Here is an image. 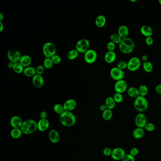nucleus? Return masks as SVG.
<instances>
[{"instance_id": "f257e3e1", "label": "nucleus", "mask_w": 161, "mask_h": 161, "mask_svg": "<svg viewBox=\"0 0 161 161\" xmlns=\"http://www.w3.org/2000/svg\"><path fill=\"white\" fill-rule=\"evenodd\" d=\"M59 121L63 126L66 127H71L74 125L76 119L75 115L71 112L65 111L60 115Z\"/></svg>"}, {"instance_id": "f03ea898", "label": "nucleus", "mask_w": 161, "mask_h": 161, "mask_svg": "<svg viewBox=\"0 0 161 161\" xmlns=\"http://www.w3.org/2000/svg\"><path fill=\"white\" fill-rule=\"evenodd\" d=\"M37 129V122L33 119H28L23 121L20 130L23 134L30 135L35 132Z\"/></svg>"}, {"instance_id": "7ed1b4c3", "label": "nucleus", "mask_w": 161, "mask_h": 161, "mask_svg": "<svg viewBox=\"0 0 161 161\" xmlns=\"http://www.w3.org/2000/svg\"><path fill=\"white\" fill-rule=\"evenodd\" d=\"M134 107L137 111L142 112L146 111L148 108L149 102L146 97L139 96L135 99Z\"/></svg>"}, {"instance_id": "20e7f679", "label": "nucleus", "mask_w": 161, "mask_h": 161, "mask_svg": "<svg viewBox=\"0 0 161 161\" xmlns=\"http://www.w3.org/2000/svg\"><path fill=\"white\" fill-rule=\"evenodd\" d=\"M42 51L45 58H52L53 56L56 54L57 49L56 45L50 42H46L44 44Z\"/></svg>"}, {"instance_id": "39448f33", "label": "nucleus", "mask_w": 161, "mask_h": 161, "mask_svg": "<svg viewBox=\"0 0 161 161\" xmlns=\"http://www.w3.org/2000/svg\"><path fill=\"white\" fill-rule=\"evenodd\" d=\"M90 42L86 38L79 40L77 42L75 45V49L81 53H85L87 51L90 49Z\"/></svg>"}, {"instance_id": "423d86ee", "label": "nucleus", "mask_w": 161, "mask_h": 161, "mask_svg": "<svg viewBox=\"0 0 161 161\" xmlns=\"http://www.w3.org/2000/svg\"><path fill=\"white\" fill-rule=\"evenodd\" d=\"M127 62V69L130 71H137L141 66V60L137 57H132Z\"/></svg>"}, {"instance_id": "0eeeda50", "label": "nucleus", "mask_w": 161, "mask_h": 161, "mask_svg": "<svg viewBox=\"0 0 161 161\" xmlns=\"http://www.w3.org/2000/svg\"><path fill=\"white\" fill-rule=\"evenodd\" d=\"M110 74L111 78L116 81L124 79L125 77L124 70L120 69L117 67L112 68L110 71Z\"/></svg>"}, {"instance_id": "6e6552de", "label": "nucleus", "mask_w": 161, "mask_h": 161, "mask_svg": "<svg viewBox=\"0 0 161 161\" xmlns=\"http://www.w3.org/2000/svg\"><path fill=\"white\" fill-rule=\"evenodd\" d=\"M7 57L9 62L15 63L19 62L22 55L17 49H10L7 52Z\"/></svg>"}, {"instance_id": "1a4fd4ad", "label": "nucleus", "mask_w": 161, "mask_h": 161, "mask_svg": "<svg viewBox=\"0 0 161 161\" xmlns=\"http://www.w3.org/2000/svg\"><path fill=\"white\" fill-rule=\"evenodd\" d=\"M84 60L88 64H93L97 60V53L94 49H90L84 53Z\"/></svg>"}, {"instance_id": "9d476101", "label": "nucleus", "mask_w": 161, "mask_h": 161, "mask_svg": "<svg viewBox=\"0 0 161 161\" xmlns=\"http://www.w3.org/2000/svg\"><path fill=\"white\" fill-rule=\"evenodd\" d=\"M125 155L126 153L124 149L120 147H116L112 149L111 156L113 160L120 161L122 160Z\"/></svg>"}, {"instance_id": "9b49d317", "label": "nucleus", "mask_w": 161, "mask_h": 161, "mask_svg": "<svg viewBox=\"0 0 161 161\" xmlns=\"http://www.w3.org/2000/svg\"><path fill=\"white\" fill-rule=\"evenodd\" d=\"M114 87L116 93H124L127 90V82L126 80H125L124 79L117 81L115 84Z\"/></svg>"}, {"instance_id": "f8f14e48", "label": "nucleus", "mask_w": 161, "mask_h": 161, "mask_svg": "<svg viewBox=\"0 0 161 161\" xmlns=\"http://www.w3.org/2000/svg\"><path fill=\"white\" fill-rule=\"evenodd\" d=\"M135 122L137 127L144 128L147 124L146 117L144 114L140 112L135 117Z\"/></svg>"}, {"instance_id": "ddd939ff", "label": "nucleus", "mask_w": 161, "mask_h": 161, "mask_svg": "<svg viewBox=\"0 0 161 161\" xmlns=\"http://www.w3.org/2000/svg\"><path fill=\"white\" fill-rule=\"evenodd\" d=\"M32 82L35 88L39 89L42 88L44 86V79L42 76L36 74L32 78Z\"/></svg>"}, {"instance_id": "4468645a", "label": "nucleus", "mask_w": 161, "mask_h": 161, "mask_svg": "<svg viewBox=\"0 0 161 161\" xmlns=\"http://www.w3.org/2000/svg\"><path fill=\"white\" fill-rule=\"evenodd\" d=\"M77 102L73 99H69L64 102L63 106L65 111L72 112L77 107Z\"/></svg>"}, {"instance_id": "2eb2a0df", "label": "nucleus", "mask_w": 161, "mask_h": 161, "mask_svg": "<svg viewBox=\"0 0 161 161\" xmlns=\"http://www.w3.org/2000/svg\"><path fill=\"white\" fill-rule=\"evenodd\" d=\"M23 121L19 116L17 115L12 116L10 120V126L13 128H20Z\"/></svg>"}, {"instance_id": "dca6fc26", "label": "nucleus", "mask_w": 161, "mask_h": 161, "mask_svg": "<svg viewBox=\"0 0 161 161\" xmlns=\"http://www.w3.org/2000/svg\"><path fill=\"white\" fill-rule=\"evenodd\" d=\"M48 137L51 142L53 144L57 143L60 139L59 133L56 130L53 129L49 131Z\"/></svg>"}, {"instance_id": "f3484780", "label": "nucleus", "mask_w": 161, "mask_h": 161, "mask_svg": "<svg viewBox=\"0 0 161 161\" xmlns=\"http://www.w3.org/2000/svg\"><path fill=\"white\" fill-rule=\"evenodd\" d=\"M50 123L46 119H41L37 122V129L39 131L44 132L48 130Z\"/></svg>"}, {"instance_id": "a211bd4d", "label": "nucleus", "mask_w": 161, "mask_h": 161, "mask_svg": "<svg viewBox=\"0 0 161 161\" xmlns=\"http://www.w3.org/2000/svg\"><path fill=\"white\" fill-rule=\"evenodd\" d=\"M116 59V54L115 51H107L104 57L105 62L107 63H112Z\"/></svg>"}, {"instance_id": "6ab92c4d", "label": "nucleus", "mask_w": 161, "mask_h": 161, "mask_svg": "<svg viewBox=\"0 0 161 161\" xmlns=\"http://www.w3.org/2000/svg\"><path fill=\"white\" fill-rule=\"evenodd\" d=\"M117 34L122 39L127 37L129 34V29L126 25H121L119 27Z\"/></svg>"}, {"instance_id": "aec40b11", "label": "nucleus", "mask_w": 161, "mask_h": 161, "mask_svg": "<svg viewBox=\"0 0 161 161\" xmlns=\"http://www.w3.org/2000/svg\"><path fill=\"white\" fill-rule=\"evenodd\" d=\"M32 62V58L30 56L28 55H23L22 56V57L20 58V60L19 62L24 68H26L30 66Z\"/></svg>"}, {"instance_id": "412c9836", "label": "nucleus", "mask_w": 161, "mask_h": 161, "mask_svg": "<svg viewBox=\"0 0 161 161\" xmlns=\"http://www.w3.org/2000/svg\"><path fill=\"white\" fill-rule=\"evenodd\" d=\"M140 32L144 36L146 37H151L153 34V30L150 26L143 25L140 28Z\"/></svg>"}, {"instance_id": "4be33fe9", "label": "nucleus", "mask_w": 161, "mask_h": 161, "mask_svg": "<svg viewBox=\"0 0 161 161\" xmlns=\"http://www.w3.org/2000/svg\"><path fill=\"white\" fill-rule=\"evenodd\" d=\"M106 22V19L104 15H99L95 20V25L98 28H103L105 25Z\"/></svg>"}, {"instance_id": "5701e85b", "label": "nucleus", "mask_w": 161, "mask_h": 161, "mask_svg": "<svg viewBox=\"0 0 161 161\" xmlns=\"http://www.w3.org/2000/svg\"><path fill=\"white\" fill-rule=\"evenodd\" d=\"M23 73L26 77H30H30L33 78L34 76L37 74L35 68L31 66L29 67L24 68V71Z\"/></svg>"}, {"instance_id": "b1692460", "label": "nucleus", "mask_w": 161, "mask_h": 161, "mask_svg": "<svg viewBox=\"0 0 161 161\" xmlns=\"http://www.w3.org/2000/svg\"><path fill=\"white\" fill-rule=\"evenodd\" d=\"M132 135L135 139H141L145 135V130H144L143 128L137 127L134 130Z\"/></svg>"}, {"instance_id": "393cba45", "label": "nucleus", "mask_w": 161, "mask_h": 161, "mask_svg": "<svg viewBox=\"0 0 161 161\" xmlns=\"http://www.w3.org/2000/svg\"><path fill=\"white\" fill-rule=\"evenodd\" d=\"M119 45V48L120 52L124 54H129L130 53H132L133 51L131 48H130L128 45L125 44L122 42H121Z\"/></svg>"}, {"instance_id": "a878e982", "label": "nucleus", "mask_w": 161, "mask_h": 161, "mask_svg": "<svg viewBox=\"0 0 161 161\" xmlns=\"http://www.w3.org/2000/svg\"><path fill=\"white\" fill-rule=\"evenodd\" d=\"M105 104L107 109L112 110V109H113L115 106L116 103L115 102L113 97L108 96L106 98Z\"/></svg>"}, {"instance_id": "bb28decb", "label": "nucleus", "mask_w": 161, "mask_h": 161, "mask_svg": "<svg viewBox=\"0 0 161 161\" xmlns=\"http://www.w3.org/2000/svg\"><path fill=\"white\" fill-rule=\"evenodd\" d=\"M127 93L129 96L135 99L139 96L138 88L136 87H130V88L128 89Z\"/></svg>"}, {"instance_id": "cd10ccee", "label": "nucleus", "mask_w": 161, "mask_h": 161, "mask_svg": "<svg viewBox=\"0 0 161 161\" xmlns=\"http://www.w3.org/2000/svg\"><path fill=\"white\" fill-rule=\"evenodd\" d=\"M22 132L20 128H12L10 132L11 137L14 139H19L22 135Z\"/></svg>"}, {"instance_id": "c85d7f7f", "label": "nucleus", "mask_w": 161, "mask_h": 161, "mask_svg": "<svg viewBox=\"0 0 161 161\" xmlns=\"http://www.w3.org/2000/svg\"><path fill=\"white\" fill-rule=\"evenodd\" d=\"M121 42L124 43L125 44L128 45L130 48H131L132 50H134L135 47V42L134 41L133 39H131V38L127 37L125 38L122 39Z\"/></svg>"}, {"instance_id": "c756f323", "label": "nucleus", "mask_w": 161, "mask_h": 161, "mask_svg": "<svg viewBox=\"0 0 161 161\" xmlns=\"http://www.w3.org/2000/svg\"><path fill=\"white\" fill-rule=\"evenodd\" d=\"M79 53L76 49H72L69 51L67 53V57L68 59L69 60H73L76 59L78 57Z\"/></svg>"}, {"instance_id": "7c9ffc66", "label": "nucleus", "mask_w": 161, "mask_h": 161, "mask_svg": "<svg viewBox=\"0 0 161 161\" xmlns=\"http://www.w3.org/2000/svg\"><path fill=\"white\" fill-rule=\"evenodd\" d=\"M24 67L20 64L19 62L14 63V65L13 67V71L17 74H21L23 72Z\"/></svg>"}, {"instance_id": "2f4dec72", "label": "nucleus", "mask_w": 161, "mask_h": 161, "mask_svg": "<svg viewBox=\"0 0 161 161\" xmlns=\"http://www.w3.org/2000/svg\"><path fill=\"white\" fill-rule=\"evenodd\" d=\"M110 41L112 42L115 44H119L122 40V38L117 33H113L111 35L110 37Z\"/></svg>"}, {"instance_id": "473e14b6", "label": "nucleus", "mask_w": 161, "mask_h": 161, "mask_svg": "<svg viewBox=\"0 0 161 161\" xmlns=\"http://www.w3.org/2000/svg\"><path fill=\"white\" fill-rule=\"evenodd\" d=\"M113 115L112 110L106 109L102 113V117L103 120L108 121L111 120Z\"/></svg>"}, {"instance_id": "72a5a7b5", "label": "nucleus", "mask_w": 161, "mask_h": 161, "mask_svg": "<svg viewBox=\"0 0 161 161\" xmlns=\"http://www.w3.org/2000/svg\"><path fill=\"white\" fill-rule=\"evenodd\" d=\"M143 68L144 70L147 73H150L153 69V65L151 62L149 61L144 62L143 64Z\"/></svg>"}, {"instance_id": "f704fd0d", "label": "nucleus", "mask_w": 161, "mask_h": 161, "mask_svg": "<svg viewBox=\"0 0 161 161\" xmlns=\"http://www.w3.org/2000/svg\"><path fill=\"white\" fill-rule=\"evenodd\" d=\"M138 90H139V95L144 97H145V96H146V94L149 92L148 87L147 86L144 85L140 86L138 88Z\"/></svg>"}, {"instance_id": "c9c22d12", "label": "nucleus", "mask_w": 161, "mask_h": 161, "mask_svg": "<svg viewBox=\"0 0 161 161\" xmlns=\"http://www.w3.org/2000/svg\"><path fill=\"white\" fill-rule=\"evenodd\" d=\"M53 109L54 112L58 115H60L65 112L63 105H60L59 103H56L54 105Z\"/></svg>"}, {"instance_id": "e433bc0d", "label": "nucleus", "mask_w": 161, "mask_h": 161, "mask_svg": "<svg viewBox=\"0 0 161 161\" xmlns=\"http://www.w3.org/2000/svg\"><path fill=\"white\" fill-rule=\"evenodd\" d=\"M53 62H52L51 58H45L44 62H43V66H44L45 69H52L53 67Z\"/></svg>"}, {"instance_id": "4c0bfd02", "label": "nucleus", "mask_w": 161, "mask_h": 161, "mask_svg": "<svg viewBox=\"0 0 161 161\" xmlns=\"http://www.w3.org/2000/svg\"><path fill=\"white\" fill-rule=\"evenodd\" d=\"M113 99L116 103H121L124 100V96L122 94L116 93L113 95Z\"/></svg>"}, {"instance_id": "58836bf2", "label": "nucleus", "mask_w": 161, "mask_h": 161, "mask_svg": "<svg viewBox=\"0 0 161 161\" xmlns=\"http://www.w3.org/2000/svg\"><path fill=\"white\" fill-rule=\"evenodd\" d=\"M116 67L119 68L120 69L124 70L127 68L128 62L125 60H120L117 63Z\"/></svg>"}, {"instance_id": "ea45409f", "label": "nucleus", "mask_w": 161, "mask_h": 161, "mask_svg": "<svg viewBox=\"0 0 161 161\" xmlns=\"http://www.w3.org/2000/svg\"><path fill=\"white\" fill-rule=\"evenodd\" d=\"M45 68L44 66L42 65H38L36 68V73L37 74L39 75H42L44 73V71H45Z\"/></svg>"}, {"instance_id": "a19ab883", "label": "nucleus", "mask_w": 161, "mask_h": 161, "mask_svg": "<svg viewBox=\"0 0 161 161\" xmlns=\"http://www.w3.org/2000/svg\"><path fill=\"white\" fill-rule=\"evenodd\" d=\"M51 58L52 62H53V64H59L62 60V58L58 54H55L54 56H53Z\"/></svg>"}, {"instance_id": "79ce46f5", "label": "nucleus", "mask_w": 161, "mask_h": 161, "mask_svg": "<svg viewBox=\"0 0 161 161\" xmlns=\"http://www.w3.org/2000/svg\"><path fill=\"white\" fill-rule=\"evenodd\" d=\"M145 130H146V131L149 132H152L154 131L155 129V125L154 124L151 122L149 123H147L146 125L145 128Z\"/></svg>"}, {"instance_id": "37998d69", "label": "nucleus", "mask_w": 161, "mask_h": 161, "mask_svg": "<svg viewBox=\"0 0 161 161\" xmlns=\"http://www.w3.org/2000/svg\"><path fill=\"white\" fill-rule=\"evenodd\" d=\"M106 47L108 51H115L116 48V44L110 41L107 43Z\"/></svg>"}, {"instance_id": "c03bdc74", "label": "nucleus", "mask_w": 161, "mask_h": 161, "mask_svg": "<svg viewBox=\"0 0 161 161\" xmlns=\"http://www.w3.org/2000/svg\"><path fill=\"white\" fill-rule=\"evenodd\" d=\"M121 161H135V158L130 154H126Z\"/></svg>"}, {"instance_id": "a18cd8bd", "label": "nucleus", "mask_w": 161, "mask_h": 161, "mask_svg": "<svg viewBox=\"0 0 161 161\" xmlns=\"http://www.w3.org/2000/svg\"><path fill=\"white\" fill-rule=\"evenodd\" d=\"M112 152V150L109 147H105L103 149V153L105 156H111Z\"/></svg>"}, {"instance_id": "49530a36", "label": "nucleus", "mask_w": 161, "mask_h": 161, "mask_svg": "<svg viewBox=\"0 0 161 161\" xmlns=\"http://www.w3.org/2000/svg\"><path fill=\"white\" fill-rule=\"evenodd\" d=\"M139 153V150L138 149H137V147H133L131 149V150L130 151V154L135 158V156L138 155Z\"/></svg>"}, {"instance_id": "de8ad7c7", "label": "nucleus", "mask_w": 161, "mask_h": 161, "mask_svg": "<svg viewBox=\"0 0 161 161\" xmlns=\"http://www.w3.org/2000/svg\"><path fill=\"white\" fill-rule=\"evenodd\" d=\"M145 43L149 46H151L154 43V39L152 37H147L145 39Z\"/></svg>"}, {"instance_id": "09e8293b", "label": "nucleus", "mask_w": 161, "mask_h": 161, "mask_svg": "<svg viewBox=\"0 0 161 161\" xmlns=\"http://www.w3.org/2000/svg\"><path fill=\"white\" fill-rule=\"evenodd\" d=\"M47 116H48L47 113L45 111H42L39 115V116L40 117L41 119H46Z\"/></svg>"}, {"instance_id": "8fccbe9b", "label": "nucleus", "mask_w": 161, "mask_h": 161, "mask_svg": "<svg viewBox=\"0 0 161 161\" xmlns=\"http://www.w3.org/2000/svg\"><path fill=\"white\" fill-rule=\"evenodd\" d=\"M155 91L156 93L159 94H161V84H158L155 87Z\"/></svg>"}, {"instance_id": "3c124183", "label": "nucleus", "mask_w": 161, "mask_h": 161, "mask_svg": "<svg viewBox=\"0 0 161 161\" xmlns=\"http://www.w3.org/2000/svg\"><path fill=\"white\" fill-rule=\"evenodd\" d=\"M106 109H107L106 107L105 104H104V105H102L100 106L99 110L101 112H103L105 111Z\"/></svg>"}, {"instance_id": "603ef678", "label": "nucleus", "mask_w": 161, "mask_h": 161, "mask_svg": "<svg viewBox=\"0 0 161 161\" xmlns=\"http://www.w3.org/2000/svg\"><path fill=\"white\" fill-rule=\"evenodd\" d=\"M141 59H142V60L143 62H147V61H149V60H148V59H149L148 56H146V54H144V55H143L142 57H141Z\"/></svg>"}, {"instance_id": "864d4df0", "label": "nucleus", "mask_w": 161, "mask_h": 161, "mask_svg": "<svg viewBox=\"0 0 161 161\" xmlns=\"http://www.w3.org/2000/svg\"><path fill=\"white\" fill-rule=\"evenodd\" d=\"M4 29V25L3 22H0V32L1 33Z\"/></svg>"}, {"instance_id": "5fc2aeb1", "label": "nucleus", "mask_w": 161, "mask_h": 161, "mask_svg": "<svg viewBox=\"0 0 161 161\" xmlns=\"http://www.w3.org/2000/svg\"><path fill=\"white\" fill-rule=\"evenodd\" d=\"M14 65V63L11 62H9L8 63L7 66L9 69H12Z\"/></svg>"}, {"instance_id": "6e6d98bb", "label": "nucleus", "mask_w": 161, "mask_h": 161, "mask_svg": "<svg viewBox=\"0 0 161 161\" xmlns=\"http://www.w3.org/2000/svg\"><path fill=\"white\" fill-rule=\"evenodd\" d=\"M4 14H3V13H0V22H2L4 19Z\"/></svg>"}, {"instance_id": "4d7b16f0", "label": "nucleus", "mask_w": 161, "mask_h": 161, "mask_svg": "<svg viewBox=\"0 0 161 161\" xmlns=\"http://www.w3.org/2000/svg\"><path fill=\"white\" fill-rule=\"evenodd\" d=\"M130 1L132 2V3H135V2L137 1V0H130Z\"/></svg>"}, {"instance_id": "13d9d810", "label": "nucleus", "mask_w": 161, "mask_h": 161, "mask_svg": "<svg viewBox=\"0 0 161 161\" xmlns=\"http://www.w3.org/2000/svg\"><path fill=\"white\" fill-rule=\"evenodd\" d=\"M159 3L160 4V5L161 6V0H159Z\"/></svg>"}]
</instances>
